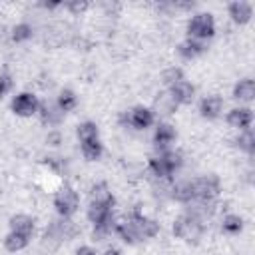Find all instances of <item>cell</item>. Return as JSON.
Instances as JSON below:
<instances>
[{"label":"cell","instance_id":"14","mask_svg":"<svg viewBox=\"0 0 255 255\" xmlns=\"http://www.w3.org/2000/svg\"><path fill=\"white\" fill-rule=\"evenodd\" d=\"M223 112V98L221 96H205L199 104V114L205 118V120H215L219 118Z\"/></svg>","mask_w":255,"mask_h":255},{"label":"cell","instance_id":"30","mask_svg":"<svg viewBox=\"0 0 255 255\" xmlns=\"http://www.w3.org/2000/svg\"><path fill=\"white\" fill-rule=\"evenodd\" d=\"M221 229H223V233H227V235H237V233L243 229V219H241L239 215H235V213H229V215L223 217Z\"/></svg>","mask_w":255,"mask_h":255},{"label":"cell","instance_id":"13","mask_svg":"<svg viewBox=\"0 0 255 255\" xmlns=\"http://www.w3.org/2000/svg\"><path fill=\"white\" fill-rule=\"evenodd\" d=\"M227 12H229V16H231V20H233L235 24L243 26V24H247V22L251 20V16H253V6H251L249 2H245V0H235V2H231V4L227 6Z\"/></svg>","mask_w":255,"mask_h":255},{"label":"cell","instance_id":"3","mask_svg":"<svg viewBox=\"0 0 255 255\" xmlns=\"http://www.w3.org/2000/svg\"><path fill=\"white\" fill-rule=\"evenodd\" d=\"M54 207L60 217H72L80 207V197L70 185H62L54 195Z\"/></svg>","mask_w":255,"mask_h":255},{"label":"cell","instance_id":"2","mask_svg":"<svg viewBox=\"0 0 255 255\" xmlns=\"http://www.w3.org/2000/svg\"><path fill=\"white\" fill-rule=\"evenodd\" d=\"M215 34V20L209 12H197L187 22V38L205 42Z\"/></svg>","mask_w":255,"mask_h":255},{"label":"cell","instance_id":"35","mask_svg":"<svg viewBox=\"0 0 255 255\" xmlns=\"http://www.w3.org/2000/svg\"><path fill=\"white\" fill-rule=\"evenodd\" d=\"M46 165H50V167L56 169V171H64V169H66V161H64L62 157H56V155L46 157Z\"/></svg>","mask_w":255,"mask_h":255},{"label":"cell","instance_id":"28","mask_svg":"<svg viewBox=\"0 0 255 255\" xmlns=\"http://www.w3.org/2000/svg\"><path fill=\"white\" fill-rule=\"evenodd\" d=\"M56 104H58V108L66 114V112H72L76 106H78V96L72 92V90H62L60 94H58V98H56Z\"/></svg>","mask_w":255,"mask_h":255},{"label":"cell","instance_id":"21","mask_svg":"<svg viewBox=\"0 0 255 255\" xmlns=\"http://www.w3.org/2000/svg\"><path fill=\"white\" fill-rule=\"evenodd\" d=\"M124 243H128V245H135L137 241H141L139 239V235H137V231H135V227H133V223L126 217L124 221H120V223H116V231H114Z\"/></svg>","mask_w":255,"mask_h":255},{"label":"cell","instance_id":"10","mask_svg":"<svg viewBox=\"0 0 255 255\" xmlns=\"http://www.w3.org/2000/svg\"><path fill=\"white\" fill-rule=\"evenodd\" d=\"M62 243H64V235H62V231H60L58 219H54V221L44 229L42 239H40V245H42V249H44V251L52 253V251H56Z\"/></svg>","mask_w":255,"mask_h":255},{"label":"cell","instance_id":"18","mask_svg":"<svg viewBox=\"0 0 255 255\" xmlns=\"http://www.w3.org/2000/svg\"><path fill=\"white\" fill-rule=\"evenodd\" d=\"M112 209L114 207H108V205H100V203H92L90 201L86 215H88V219H90L92 225H102V223L114 219V211Z\"/></svg>","mask_w":255,"mask_h":255},{"label":"cell","instance_id":"33","mask_svg":"<svg viewBox=\"0 0 255 255\" xmlns=\"http://www.w3.org/2000/svg\"><path fill=\"white\" fill-rule=\"evenodd\" d=\"M88 6H90V4H88L86 0H72V2H66V4H64V8H66L70 14H76V16L82 14V12H86Z\"/></svg>","mask_w":255,"mask_h":255},{"label":"cell","instance_id":"27","mask_svg":"<svg viewBox=\"0 0 255 255\" xmlns=\"http://www.w3.org/2000/svg\"><path fill=\"white\" fill-rule=\"evenodd\" d=\"M76 133H78L80 143H82V141L100 139V129H98V126H96L94 122H82V124L78 126V129H76Z\"/></svg>","mask_w":255,"mask_h":255},{"label":"cell","instance_id":"19","mask_svg":"<svg viewBox=\"0 0 255 255\" xmlns=\"http://www.w3.org/2000/svg\"><path fill=\"white\" fill-rule=\"evenodd\" d=\"M177 110V102L173 100V96L169 94V90L165 92H159L157 98H155V104H153V114H159V116H171L173 112Z\"/></svg>","mask_w":255,"mask_h":255},{"label":"cell","instance_id":"7","mask_svg":"<svg viewBox=\"0 0 255 255\" xmlns=\"http://www.w3.org/2000/svg\"><path fill=\"white\" fill-rule=\"evenodd\" d=\"M10 108H12V112H14L16 116H20V118H30V116L38 114L40 102H38V98H36L34 94H30V92H22V94L14 96Z\"/></svg>","mask_w":255,"mask_h":255},{"label":"cell","instance_id":"16","mask_svg":"<svg viewBox=\"0 0 255 255\" xmlns=\"http://www.w3.org/2000/svg\"><path fill=\"white\" fill-rule=\"evenodd\" d=\"M205 50H207L205 42L191 40V38H185V40L177 46V54H179L183 60H195V58H199Z\"/></svg>","mask_w":255,"mask_h":255},{"label":"cell","instance_id":"12","mask_svg":"<svg viewBox=\"0 0 255 255\" xmlns=\"http://www.w3.org/2000/svg\"><path fill=\"white\" fill-rule=\"evenodd\" d=\"M167 90H169V94L173 96V100L177 102V106H187V104H191L193 98H195V86H193L191 82H187V80H181V82L173 84V86L167 88Z\"/></svg>","mask_w":255,"mask_h":255},{"label":"cell","instance_id":"20","mask_svg":"<svg viewBox=\"0 0 255 255\" xmlns=\"http://www.w3.org/2000/svg\"><path fill=\"white\" fill-rule=\"evenodd\" d=\"M8 225H10V231H14V233H22V235H30V237L34 233V219L30 215H26V213L12 215Z\"/></svg>","mask_w":255,"mask_h":255},{"label":"cell","instance_id":"1","mask_svg":"<svg viewBox=\"0 0 255 255\" xmlns=\"http://www.w3.org/2000/svg\"><path fill=\"white\" fill-rule=\"evenodd\" d=\"M173 235L185 243H199V239L203 237L205 233V223L199 221L197 217H191L187 213H181L175 221H173V227H171Z\"/></svg>","mask_w":255,"mask_h":255},{"label":"cell","instance_id":"36","mask_svg":"<svg viewBox=\"0 0 255 255\" xmlns=\"http://www.w3.org/2000/svg\"><path fill=\"white\" fill-rule=\"evenodd\" d=\"M46 143L48 145H60L62 143V133L58 131V129H52V131H48V135H46Z\"/></svg>","mask_w":255,"mask_h":255},{"label":"cell","instance_id":"22","mask_svg":"<svg viewBox=\"0 0 255 255\" xmlns=\"http://www.w3.org/2000/svg\"><path fill=\"white\" fill-rule=\"evenodd\" d=\"M171 199L179 203H189L193 199V189H191V179H181L171 185Z\"/></svg>","mask_w":255,"mask_h":255},{"label":"cell","instance_id":"17","mask_svg":"<svg viewBox=\"0 0 255 255\" xmlns=\"http://www.w3.org/2000/svg\"><path fill=\"white\" fill-rule=\"evenodd\" d=\"M90 201L92 203H100V205H108V207H114L116 199H114V193L110 191L108 183L106 181H100V183H94L92 189H90Z\"/></svg>","mask_w":255,"mask_h":255},{"label":"cell","instance_id":"29","mask_svg":"<svg viewBox=\"0 0 255 255\" xmlns=\"http://www.w3.org/2000/svg\"><path fill=\"white\" fill-rule=\"evenodd\" d=\"M235 145L241 149V151H245V153H253L255 151V135H253V129L249 128V129H243L237 137H235Z\"/></svg>","mask_w":255,"mask_h":255},{"label":"cell","instance_id":"34","mask_svg":"<svg viewBox=\"0 0 255 255\" xmlns=\"http://www.w3.org/2000/svg\"><path fill=\"white\" fill-rule=\"evenodd\" d=\"M12 88H14L12 76H10L8 72H2V74H0V98H4Z\"/></svg>","mask_w":255,"mask_h":255},{"label":"cell","instance_id":"25","mask_svg":"<svg viewBox=\"0 0 255 255\" xmlns=\"http://www.w3.org/2000/svg\"><path fill=\"white\" fill-rule=\"evenodd\" d=\"M28 243H30V235H22V233L10 231V233L4 237V247H6L10 253L22 251L24 247H28Z\"/></svg>","mask_w":255,"mask_h":255},{"label":"cell","instance_id":"23","mask_svg":"<svg viewBox=\"0 0 255 255\" xmlns=\"http://www.w3.org/2000/svg\"><path fill=\"white\" fill-rule=\"evenodd\" d=\"M233 98L239 102H251L255 98V82L251 78L239 80L233 88Z\"/></svg>","mask_w":255,"mask_h":255},{"label":"cell","instance_id":"5","mask_svg":"<svg viewBox=\"0 0 255 255\" xmlns=\"http://www.w3.org/2000/svg\"><path fill=\"white\" fill-rule=\"evenodd\" d=\"M122 122L133 129H147L149 126H153L155 122V114L151 112V108L145 106H135L129 112L122 114Z\"/></svg>","mask_w":255,"mask_h":255},{"label":"cell","instance_id":"9","mask_svg":"<svg viewBox=\"0 0 255 255\" xmlns=\"http://www.w3.org/2000/svg\"><path fill=\"white\" fill-rule=\"evenodd\" d=\"M175 137H177L175 128H173L171 124H167V122H159V124L155 126V131H153V145H155L159 151L169 149V145L175 141Z\"/></svg>","mask_w":255,"mask_h":255},{"label":"cell","instance_id":"38","mask_svg":"<svg viewBox=\"0 0 255 255\" xmlns=\"http://www.w3.org/2000/svg\"><path fill=\"white\" fill-rule=\"evenodd\" d=\"M104 255H122V251H120L118 247H108V249L104 251Z\"/></svg>","mask_w":255,"mask_h":255},{"label":"cell","instance_id":"15","mask_svg":"<svg viewBox=\"0 0 255 255\" xmlns=\"http://www.w3.org/2000/svg\"><path fill=\"white\" fill-rule=\"evenodd\" d=\"M38 114H40L42 124H46V126H58L64 120V112L58 108L56 102H42L38 108Z\"/></svg>","mask_w":255,"mask_h":255},{"label":"cell","instance_id":"8","mask_svg":"<svg viewBox=\"0 0 255 255\" xmlns=\"http://www.w3.org/2000/svg\"><path fill=\"white\" fill-rule=\"evenodd\" d=\"M215 199H191L189 203H185V213L205 223L215 213Z\"/></svg>","mask_w":255,"mask_h":255},{"label":"cell","instance_id":"37","mask_svg":"<svg viewBox=\"0 0 255 255\" xmlns=\"http://www.w3.org/2000/svg\"><path fill=\"white\" fill-rule=\"evenodd\" d=\"M76 255H100V253L90 245H82V247L76 249Z\"/></svg>","mask_w":255,"mask_h":255},{"label":"cell","instance_id":"4","mask_svg":"<svg viewBox=\"0 0 255 255\" xmlns=\"http://www.w3.org/2000/svg\"><path fill=\"white\" fill-rule=\"evenodd\" d=\"M193 199H215L221 191V181L217 175H201L191 179Z\"/></svg>","mask_w":255,"mask_h":255},{"label":"cell","instance_id":"31","mask_svg":"<svg viewBox=\"0 0 255 255\" xmlns=\"http://www.w3.org/2000/svg\"><path fill=\"white\" fill-rule=\"evenodd\" d=\"M32 36H34V28H32L28 22H20V24H16V26L12 28V40H14L16 44L28 42Z\"/></svg>","mask_w":255,"mask_h":255},{"label":"cell","instance_id":"11","mask_svg":"<svg viewBox=\"0 0 255 255\" xmlns=\"http://www.w3.org/2000/svg\"><path fill=\"white\" fill-rule=\"evenodd\" d=\"M227 124L231 128H237V129H249L251 124H253V112L251 108H245V106H239V108H233L227 112Z\"/></svg>","mask_w":255,"mask_h":255},{"label":"cell","instance_id":"24","mask_svg":"<svg viewBox=\"0 0 255 255\" xmlns=\"http://www.w3.org/2000/svg\"><path fill=\"white\" fill-rule=\"evenodd\" d=\"M159 155H161V159H163V163H165V167H167V171L171 175L181 169V165H183V153L181 151H177V149H163V151H159Z\"/></svg>","mask_w":255,"mask_h":255},{"label":"cell","instance_id":"32","mask_svg":"<svg viewBox=\"0 0 255 255\" xmlns=\"http://www.w3.org/2000/svg\"><path fill=\"white\" fill-rule=\"evenodd\" d=\"M181 80H185V78H183V70L177 68V66L165 68V70L161 72V84L167 86V88H171L173 84H177V82H181Z\"/></svg>","mask_w":255,"mask_h":255},{"label":"cell","instance_id":"26","mask_svg":"<svg viewBox=\"0 0 255 255\" xmlns=\"http://www.w3.org/2000/svg\"><path fill=\"white\" fill-rule=\"evenodd\" d=\"M80 149H82V155L88 159V161H96L102 157L104 153V145L100 139H92V141H82L80 143Z\"/></svg>","mask_w":255,"mask_h":255},{"label":"cell","instance_id":"6","mask_svg":"<svg viewBox=\"0 0 255 255\" xmlns=\"http://www.w3.org/2000/svg\"><path fill=\"white\" fill-rule=\"evenodd\" d=\"M128 219L133 223V227H135L139 239H151V237H155V235L159 233V223H157L155 219L145 217L139 209H133V211L128 215Z\"/></svg>","mask_w":255,"mask_h":255}]
</instances>
